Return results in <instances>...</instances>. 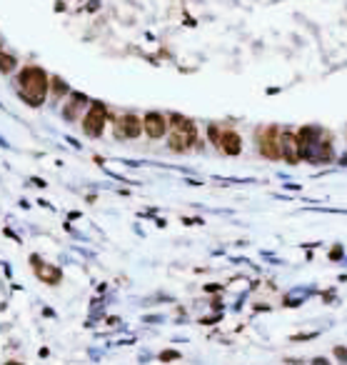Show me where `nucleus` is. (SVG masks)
<instances>
[{
    "mask_svg": "<svg viewBox=\"0 0 347 365\" xmlns=\"http://www.w3.org/2000/svg\"><path fill=\"white\" fill-rule=\"evenodd\" d=\"M18 88H20V98L30 108H40L50 95V75L40 65H25L18 73Z\"/></svg>",
    "mask_w": 347,
    "mask_h": 365,
    "instance_id": "obj_1",
    "label": "nucleus"
},
{
    "mask_svg": "<svg viewBox=\"0 0 347 365\" xmlns=\"http://www.w3.org/2000/svg\"><path fill=\"white\" fill-rule=\"evenodd\" d=\"M170 125H173V128H170V135H168V148L173 153L187 150V148L195 143V138H198L195 123L182 118V115H173V118H170Z\"/></svg>",
    "mask_w": 347,
    "mask_h": 365,
    "instance_id": "obj_2",
    "label": "nucleus"
},
{
    "mask_svg": "<svg viewBox=\"0 0 347 365\" xmlns=\"http://www.w3.org/2000/svg\"><path fill=\"white\" fill-rule=\"evenodd\" d=\"M108 118H110V113H108V108L100 100L90 103L85 110V118H83V133H85L87 138H100L103 130H105Z\"/></svg>",
    "mask_w": 347,
    "mask_h": 365,
    "instance_id": "obj_3",
    "label": "nucleus"
},
{
    "mask_svg": "<svg viewBox=\"0 0 347 365\" xmlns=\"http://www.w3.org/2000/svg\"><path fill=\"white\" fill-rule=\"evenodd\" d=\"M258 148H260V155L270 158V160H280V158H282L277 128H265V130H260V135H258Z\"/></svg>",
    "mask_w": 347,
    "mask_h": 365,
    "instance_id": "obj_4",
    "label": "nucleus"
},
{
    "mask_svg": "<svg viewBox=\"0 0 347 365\" xmlns=\"http://www.w3.org/2000/svg\"><path fill=\"white\" fill-rule=\"evenodd\" d=\"M143 133V123L138 120V115H122V118H117V123H115V135L117 138H138Z\"/></svg>",
    "mask_w": 347,
    "mask_h": 365,
    "instance_id": "obj_5",
    "label": "nucleus"
},
{
    "mask_svg": "<svg viewBox=\"0 0 347 365\" xmlns=\"http://www.w3.org/2000/svg\"><path fill=\"white\" fill-rule=\"evenodd\" d=\"M143 130L147 133V138L160 140V138L168 133V120H165V115H160V113H147V115L143 118Z\"/></svg>",
    "mask_w": 347,
    "mask_h": 365,
    "instance_id": "obj_6",
    "label": "nucleus"
},
{
    "mask_svg": "<svg viewBox=\"0 0 347 365\" xmlns=\"http://www.w3.org/2000/svg\"><path fill=\"white\" fill-rule=\"evenodd\" d=\"M33 265H35V275L40 283H48V285H58L62 280V270L58 265H50V263H40V258H33Z\"/></svg>",
    "mask_w": 347,
    "mask_h": 365,
    "instance_id": "obj_7",
    "label": "nucleus"
},
{
    "mask_svg": "<svg viewBox=\"0 0 347 365\" xmlns=\"http://www.w3.org/2000/svg\"><path fill=\"white\" fill-rule=\"evenodd\" d=\"M217 148L225 153V155H240V150H242V138H240L235 130H223V133H220V140H217Z\"/></svg>",
    "mask_w": 347,
    "mask_h": 365,
    "instance_id": "obj_8",
    "label": "nucleus"
},
{
    "mask_svg": "<svg viewBox=\"0 0 347 365\" xmlns=\"http://www.w3.org/2000/svg\"><path fill=\"white\" fill-rule=\"evenodd\" d=\"M85 105H87L85 95H83V93H73V95H70V103H68L65 110H62V118H65V120H75Z\"/></svg>",
    "mask_w": 347,
    "mask_h": 365,
    "instance_id": "obj_9",
    "label": "nucleus"
},
{
    "mask_svg": "<svg viewBox=\"0 0 347 365\" xmlns=\"http://www.w3.org/2000/svg\"><path fill=\"white\" fill-rule=\"evenodd\" d=\"M280 148H282V158H285V160H290V163H297V160H300V148H297V138H295V135L285 133Z\"/></svg>",
    "mask_w": 347,
    "mask_h": 365,
    "instance_id": "obj_10",
    "label": "nucleus"
},
{
    "mask_svg": "<svg viewBox=\"0 0 347 365\" xmlns=\"http://www.w3.org/2000/svg\"><path fill=\"white\" fill-rule=\"evenodd\" d=\"M15 68H18V58H15L13 53H8V50H0V73H3V75H10Z\"/></svg>",
    "mask_w": 347,
    "mask_h": 365,
    "instance_id": "obj_11",
    "label": "nucleus"
},
{
    "mask_svg": "<svg viewBox=\"0 0 347 365\" xmlns=\"http://www.w3.org/2000/svg\"><path fill=\"white\" fill-rule=\"evenodd\" d=\"M70 93V88L60 80V78H50V95L53 98H62V95H68Z\"/></svg>",
    "mask_w": 347,
    "mask_h": 365,
    "instance_id": "obj_12",
    "label": "nucleus"
},
{
    "mask_svg": "<svg viewBox=\"0 0 347 365\" xmlns=\"http://www.w3.org/2000/svg\"><path fill=\"white\" fill-rule=\"evenodd\" d=\"M335 355H337V360H340V363H347V350L345 348H335Z\"/></svg>",
    "mask_w": 347,
    "mask_h": 365,
    "instance_id": "obj_13",
    "label": "nucleus"
},
{
    "mask_svg": "<svg viewBox=\"0 0 347 365\" xmlns=\"http://www.w3.org/2000/svg\"><path fill=\"white\" fill-rule=\"evenodd\" d=\"M177 358V353H173V350H165L163 355H160V360H175Z\"/></svg>",
    "mask_w": 347,
    "mask_h": 365,
    "instance_id": "obj_14",
    "label": "nucleus"
},
{
    "mask_svg": "<svg viewBox=\"0 0 347 365\" xmlns=\"http://www.w3.org/2000/svg\"><path fill=\"white\" fill-rule=\"evenodd\" d=\"M312 365H330V363H327L325 358H315V360H312Z\"/></svg>",
    "mask_w": 347,
    "mask_h": 365,
    "instance_id": "obj_15",
    "label": "nucleus"
},
{
    "mask_svg": "<svg viewBox=\"0 0 347 365\" xmlns=\"http://www.w3.org/2000/svg\"><path fill=\"white\" fill-rule=\"evenodd\" d=\"M3 365H23V363H18V360H5Z\"/></svg>",
    "mask_w": 347,
    "mask_h": 365,
    "instance_id": "obj_16",
    "label": "nucleus"
},
{
    "mask_svg": "<svg viewBox=\"0 0 347 365\" xmlns=\"http://www.w3.org/2000/svg\"><path fill=\"white\" fill-rule=\"evenodd\" d=\"M0 50H3V40H0Z\"/></svg>",
    "mask_w": 347,
    "mask_h": 365,
    "instance_id": "obj_17",
    "label": "nucleus"
}]
</instances>
